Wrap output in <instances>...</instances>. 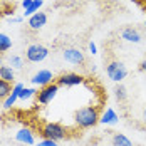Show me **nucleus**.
Listing matches in <instances>:
<instances>
[{
    "mask_svg": "<svg viewBox=\"0 0 146 146\" xmlns=\"http://www.w3.org/2000/svg\"><path fill=\"white\" fill-rule=\"evenodd\" d=\"M10 47H12V39L7 34H0V54L7 52Z\"/></svg>",
    "mask_w": 146,
    "mask_h": 146,
    "instance_id": "nucleus-16",
    "label": "nucleus"
},
{
    "mask_svg": "<svg viewBox=\"0 0 146 146\" xmlns=\"http://www.w3.org/2000/svg\"><path fill=\"white\" fill-rule=\"evenodd\" d=\"M9 20H10V24H20L22 22V17H10Z\"/></svg>",
    "mask_w": 146,
    "mask_h": 146,
    "instance_id": "nucleus-26",
    "label": "nucleus"
},
{
    "mask_svg": "<svg viewBox=\"0 0 146 146\" xmlns=\"http://www.w3.org/2000/svg\"><path fill=\"white\" fill-rule=\"evenodd\" d=\"M34 96H37V89L35 88H24L22 89V92H20V96H19V99H22V101H29V99H32Z\"/></svg>",
    "mask_w": 146,
    "mask_h": 146,
    "instance_id": "nucleus-17",
    "label": "nucleus"
},
{
    "mask_svg": "<svg viewBox=\"0 0 146 146\" xmlns=\"http://www.w3.org/2000/svg\"><path fill=\"white\" fill-rule=\"evenodd\" d=\"M0 10H2V7H0Z\"/></svg>",
    "mask_w": 146,
    "mask_h": 146,
    "instance_id": "nucleus-32",
    "label": "nucleus"
},
{
    "mask_svg": "<svg viewBox=\"0 0 146 146\" xmlns=\"http://www.w3.org/2000/svg\"><path fill=\"white\" fill-rule=\"evenodd\" d=\"M12 84L10 82H7V81H3V79H0V99H5V98H9L10 96V92H12Z\"/></svg>",
    "mask_w": 146,
    "mask_h": 146,
    "instance_id": "nucleus-15",
    "label": "nucleus"
},
{
    "mask_svg": "<svg viewBox=\"0 0 146 146\" xmlns=\"http://www.w3.org/2000/svg\"><path fill=\"white\" fill-rule=\"evenodd\" d=\"M42 3H44V0H34V2H32V5H30L25 12H24V15H25V17H32L34 14H37V10L42 7Z\"/></svg>",
    "mask_w": 146,
    "mask_h": 146,
    "instance_id": "nucleus-18",
    "label": "nucleus"
},
{
    "mask_svg": "<svg viewBox=\"0 0 146 146\" xmlns=\"http://www.w3.org/2000/svg\"><path fill=\"white\" fill-rule=\"evenodd\" d=\"M89 52L91 54H98V47H96L94 42H89Z\"/></svg>",
    "mask_w": 146,
    "mask_h": 146,
    "instance_id": "nucleus-25",
    "label": "nucleus"
},
{
    "mask_svg": "<svg viewBox=\"0 0 146 146\" xmlns=\"http://www.w3.org/2000/svg\"><path fill=\"white\" fill-rule=\"evenodd\" d=\"M121 39L126 40V42H131V44H139L141 42V34L133 27H126L121 32Z\"/></svg>",
    "mask_w": 146,
    "mask_h": 146,
    "instance_id": "nucleus-10",
    "label": "nucleus"
},
{
    "mask_svg": "<svg viewBox=\"0 0 146 146\" xmlns=\"http://www.w3.org/2000/svg\"><path fill=\"white\" fill-rule=\"evenodd\" d=\"M0 79H3V81H7V82H14L15 81V71L12 66H2L0 67Z\"/></svg>",
    "mask_w": 146,
    "mask_h": 146,
    "instance_id": "nucleus-13",
    "label": "nucleus"
},
{
    "mask_svg": "<svg viewBox=\"0 0 146 146\" xmlns=\"http://www.w3.org/2000/svg\"><path fill=\"white\" fill-rule=\"evenodd\" d=\"M3 66V59H2V54H0V67Z\"/></svg>",
    "mask_w": 146,
    "mask_h": 146,
    "instance_id": "nucleus-29",
    "label": "nucleus"
},
{
    "mask_svg": "<svg viewBox=\"0 0 146 146\" xmlns=\"http://www.w3.org/2000/svg\"><path fill=\"white\" fill-rule=\"evenodd\" d=\"M117 121H119V116L113 108H108L99 117V123H102V124H116Z\"/></svg>",
    "mask_w": 146,
    "mask_h": 146,
    "instance_id": "nucleus-12",
    "label": "nucleus"
},
{
    "mask_svg": "<svg viewBox=\"0 0 146 146\" xmlns=\"http://www.w3.org/2000/svg\"><path fill=\"white\" fill-rule=\"evenodd\" d=\"M145 25H146V22H145Z\"/></svg>",
    "mask_w": 146,
    "mask_h": 146,
    "instance_id": "nucleus-33",
    "label": "nucleus"
},
{
    "mask_svg": "<svg viewBox=\"0 0 146 146\" xmlns=\"http://www.w3.org/2000/svg\"><path fill=\"white\" fill-rule=\"evenodd\" d=\"M15 139L20 145H27V146L35 145V136H34L32 129H29V128H20L19 131L15 133Z\"/></svg>",
    "mask_w": 146,
    "mask_h": 146,
    "instance_id": "nucleus-9",
    "label": "nucleus"
},
{
    "mask_svg": "<svg viewBox=\"0 0 146 146\" xmlns=\"http://www.w3.org/2000/svg\"><path fill=\"white\" fill-rule=\"evenodd\" d=\"M49 56V49L42 44H30L25 50V57L29 62H42Z\"/></svg>",
    "mask_w": 146,
    "mask_h": 146,
    "instance_id": "nucleus-4",
    "label": "nucleus"
},
{
    "mask_svg": "<svg viewBox=\"0 0 146 146\" xmlns=\"http://www.w3.org/2000/svg\"><path fill=\"white\" fill-rule=\"evenodd\" d=\"M2 14H3V15H7V17L10 19V17H14L15 10H14V7H5V9H2Z\"/></svg>",
    "mask_w": 146,
    "mask_h": 146,
    "instance_id": "nucleus-24",
    "label": "nucleus"
},
{
    "mask_svg": "<svg viewBox=\"0 0 146 146\" xmlns=\"http://www.w3.org/2000/svg\"><path fill=\"white\" fill-rule=\"evenodd\" d=\"M40 134L44 136L45 139H52V141H62L66 139V128L59 123H45L40 129Z\"/></svg>",
    "mask_w": 146,
    "mask_h": 146,
    "instance_id": "nucleus-2",
    "label": "nucleus"
},
{
    "mask_svg": "<svg viewBox=\"0 0 146 146\" xmlns=\"http://www.w3.org/2000/svg\"><path fill=\"white\" fill-rule=\"evenodd\" d=\"M32 2H34V0H24V2H22V7H24V10H27V9H29L30 5H32Z\"/></svg>",
    "mask_w": 146,
    "mask_h": 146,
    "instance_id": "nucleus-27",
    "label": "nucleus"
},
{
    "mask_svg": "<svg viewBox=\"0 0 146 146\" xmlns=\"http://www.w3.org/2000/svg\"><path fill=\"white\" fill-rule=\"evenodd\" d=\"M99 117L101 116L98 113V108L86 106V108H81L74 113V123L81 129H89V128H94L99 123Z\"/></svg>",
    "mask_w": 146,
    "mask_h": 146,
    "instance_id": "nucleus-1",
    "label": "nucleus"
},
{
    "mask_svg": "<svg viewBox=\"0 0 146 146\" xmlns=\"http://www.w3.org/2000/svg\"><path fill=\"white\" fill-rule=\"evenodd\" d=\"M35 146H59L57 145V141H52V139H42V141H39V143H37V145Z\"/></svg>",
    "mask_w": 146,
    "mask_h": 146,
    "instance_id": "nucleus-22",
    "label": "nucleus"
},
{
    "mask_svg": "<svg viewBox=\"0 0 146 146\" xmlns=\"http://www.w3.org/2000/svg\"><path fill=\"white\" fill-rule=\"evenodd\" d=\"M45 24H47V15L44 12H37V14H34L32 17H29V27L32 30L42 29Z\"/></svg>",
    "mask_w": 146,
    "mask_h": 146,
    "instance_id": "nucleus-11",
    "label": "nucleus"
},
{
    "mask_svg": "<svg viewBox=\"0 0 146 146\" xmlns=\"http://www.w3.org/2000/svg\"><path fill=\"white\" fill-rule=\"evenodd\" d=\"M106 74L111 81L114 82H121L126 76H128V69L126 66L121 62V60H111L108 66H106Z\"/></svg>",
    "mask_w": 146,
    "mask_h": 146,
    "instance_id": "nucleus-3",
    "label": "nucleus"
},
{
    "mask_svg": "<svg viewBox=\"0 0 146 146\" xmlns=\"http://www.w3.org/2000/svg\"><path fill=\"white\" fill-rule=\"evenodd\" d=\"M0 2H2V0H0Z\"/></svg>",
    "mask_w": 146,
    "mask_h": 146,
    "instance_id": "nucleus-34",
    "label": "nucleus"
},
{
    "mask_svg": "<svg viewBox=\"0 0 146 146\" xmlns=\"http://www.w3.org/2000/svg\"><path fill=\"white\" fill-rule=\"evenodd\" d=\"M84 82V77L79 76V74H74V72H66L62 76L57 77V84L59 88H72V86H81Z\"/></svg>",
    "mask_w": 146,
    "mask_h": 146,
    "instance_id": "nucleus-6",
    "label": "nucleus"
},
{
    "mask_svg": "<svg viewBox=\"0 0 146 146\" xmlns=\"http://www.w3.org/2000/svg\"><path fill=\"white\" fill-rule=\"evenodd\" d=\"M143 119L146 121V108H145V111H143Z\"/></svg>",
    "mask_w": 146,
    "mask_h": 146,
    "instance_id": "nucleus-30",
    "label": "nucleus"
},
{
    "mask_svg": "<svg viewBox=\"0 0 146 146\" xmlns=\"http://www.w3.org/2000/svg\"><path fill=\"white\" fill-rule=\"evenodd\" d=\"M9 64L14 69H22L24 67V59L20 57V56H12V57L9 59Z\"/></svg>",
    "mask_w": 146,
    "mask_h": 146,
    "instance_id": "nucleus-20",
    "label": "nucleus"
},
{
    "mask_svg": "<svg viewBox=\"0 0 146 146\" xmlns=\"http://www.w3.org/2000/svg\"><path fill=\"white\" fill-rule=\"evenodd\" d=\"M22 89H24V84H20V82H17V84H14V88H12V94H15V96H20V92H22Z\"/></svg>",
    "mask_w": 146,
    "mask_h": 146,
    "instance_id": "nucleus-23",
    "label": "nucleus"
},
{
    "mask_svg": "<svg viewBox=\"0 0 146 146\" xmlns=\"http://www.w3.org/2000/svg\"><path fill=\"white\" fill-rule=\"evenodd\" d=\"M52 79H54V76H52V72H50L49 69H40L39 72H35L34 76H32L30 82H32L34 86H39V88H45V86L52 84Z\"/></svg>",
    "mask_w": 146,
    "mask_h": 146,
    "instance_id": "nucleus-7",
    "label": "nucleus"
},
{
    "mask_svg": "<svg viewBox=\"0 0 146 146\" xmlns=\"http://www.w3.org/2000/svg\"><path fill=\"white\" fill-rule=\"evenodd\" d=\"M57 92H59V86L56 82H52V84H49L45 88H40L39 92H37V102L42 104V106H47V104H50L56 99Z\"/></svg>",
    "mask_w": 146,
    "mask_h": 146,
    "instance_id": "nucleus-5",
    "label": "nucleus"
},
{
    "mask_svg": "<svg viewBox=\"0 0 146 146\" xmlns=\"http://www.w3.org/2000/svg\"><path fill=\"white\" fill-rule=\"evenodd\" d=\"M113 146H133V141L128 136H124L121 133H116L113 136Z\"/></svg>",
    "mask_w": 146,
    "mask_h": 146,
    "instance_id": "nucleus-14",
    "label": "nucleus"
},
{
    "mask_svg": "<svg viewBox=\"0 0 146 146\" xmlns=\"http://www.w3.org/2000/svg\"><path fill=\"white\" fill-rule=\"evenodd\" d=\"M62 56H64V60L66 62H69V64H76V66H81V64H84V54L79 50V49H74V47H69V49H66L64 52H62Z\"/></svg>",
    "mask_w": 146,
    "mask_h": 146,
    "instance_id": "nucleus-8",
    "label": "nucleus"
},
{
    "mask_svg": "<svg viewBox=\"0 0 146 146\" xmlns=\"http://www.w3.org/2000/svg\"><path fill=\"white\" fill-rule=\"evenodd\" d=\"M139 71L146 74V59L145 60H141V64H139Z\"/></svg>",
    "mask_w": 146,
    "mask_h": 146,
    "instance_id": "nucleus-28",
    "label": "nucleus"
},
{
    "mask_svg": "<svg viewBox=\"0 0 146 146\" xmlns=\"http://www.w3.org/2000/svg\"><path fill=\"white\" fill-rule=\"evenodd\" d=\"M114 92H116V99L117 101H126V98H128V91H126V88L123 86V84H117L116 89H114Z\"/></svg>",
    "mask_w": 146,
    "mask_h": 146,
    "instance_id": "nucleus-19",
    "label": "nucleus"
},
{
    "mask_svg": "<svg viewBox=\"0 0 146 146\" xmlns=\"http://www.w3.org/2000/svg\"><path fill=\"white\" fill-rule=\"evenodd\" d=\"M143 2H145V3H146V0H143Z\"/></svg>",
    "mask_w": 146,
    "mask_h": 146,
    "instance_id": "nucleus-31",
    "label": "nucleus"
},
{
    "mask_svg": "<svg viewBox=\"0 0 146 146\" xmlns=\"http://www.w3.org/2000/svg\"><path fill=\"white\" fill-rule=\"evenodd\" d=\"M17 99H19V96H15V94H12V92H10V96L3 99V109H10L15 102H17Z\"/></svg>",
    "mask_w": 146,
    "mask_h": 146,
    "instance_id": "nucleus-21",
    "label": "nucleus"
}]
</instances>
